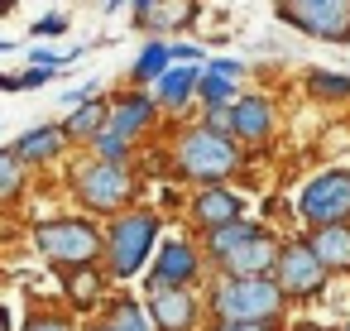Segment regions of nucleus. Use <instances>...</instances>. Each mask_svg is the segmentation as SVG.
<instances>
[{
    "label": "nucleus",
    "mask_w": 350,
    "mask_h": 331,
    "mask_svg": "<svg viewBox=\"0 0 350 331\" xmlns=\"http://www.w3.org/2000/svg\"><path fill=\"white\" fill-rule=\"evenodd\" d=\"M250 144L240 135H221L206 120H183V130L168 144V168L178 183L187 187H206V183H230L250 168Z\"/></svg>",
    "instance_id": "1"
},
{
    "label": "nucleus",
    "mask_w": 350,
    "mask_h": 331,
    "mask_svg": "<svg viewBox=\"0 0 350 331\" xmlns=\"http://www.w3.org/2000/svg\"><path fill=\"white\" fill-rule=\"evenodd\" d=\"M63 183H68V197L82 211L101 216V221H111L116 211L139 207V187H144L139 173H135V163H111V159H96V154L72 159Z\"/></svg>",
    "instance_id": "2"
},
{
    "label": "nucleus",
    "mask_w": 350,
    "mask_h": 331,
    "mask_svg": "<svg viewBox=\"0 0 350 331\" xmlns=\"http://www.w3.org/2000/svg\"><path fill=\"white\" fill-rule=\"evenodd\" d=\"M29 245L49 269H72V264H101L106 259V221L92 211H63L44 216L29 226Z\"/></svg>",
    "instance_id": "3"
},
{
    "label": "nucleus",
    "mask_w": 350,
    "mask_h": 331,
    "mask_svg": "<svg viewBox=\"0 0 350 331\" xmlns=\"http://www.w3.org/2000/svg\"><path fill=\"white\" fill-rule=\"evenodd\" d=\"M206 302L211 317H230V321H283L293 307L278 274H211Z\"/></svg>",
    "instance_id": "4"
},
{
    "label": "nucleus",
    "mask_w": 350,
    "mask_h": 331,
    "mask_svg": "<svg viewBox=\"0 0 350 331\" xmlns=\"http://www.w3.org/2000/svg\"><path fill=\"white\" fill-rule=\"evenodd\" d=\"M163 240V211L154 207H130L116 211L106 221V269L116 283L144 278V269L154 264V250Z\"/></svg>",
    "instance_id": "5"
},
{
    "label": "nucleus",
    "mask_w": 350,
    "mask_h": 331,
    "mask_svg": "<svg viewBox=\"0 0 350 331\" xmlns=\"http://www.w3.org/2000/svg\"><path fill=\"white\" fill-rule=\"evenodd\" d=\"M211 259L202 250V235H163L154 250V264L144 269V288H206L211 283Z\"/></svg>",
    "instance_id": "6"
},
{
    "label": "nucleus",
    "mask_w": 350,
    "mask_h": 331,
    "mask_svg": "<svg viewBox=\"0 0 350 331\" xmlns=\"http://www.w3.org/2000/svg\"><path fill=\"white\" fill-rule=\"evenodd\" d=\"M278 283H283V293H288V302L293 307H302V302H317L326 288H331V264L317 254V245L307 240V230L302 235H288L283 240V254H278Z\"/></svg>",
    "instance_id": "7"
},
{
    "label": "nucleus",
    "mask_w": 350,
    "mask_h": 331,
    "mask_svg": "<svg viewBox=\"0 0 350 331\" xmlns=\"http://www.w3.org/2000/svg\"><path fill=\"white\" fill-rule=\"evenodd\" d=\"M273 15L317 44H350V0H278Z\"/></svg>",
    "instance_id": "8"
},
{
    "label": "nucleus",
    "mask_w": 350,
    "mask_h": 331,
    "mask_svg": "<svg viewBox=\"0 0 350 331\" xmlns=\"http://www.w3.org/2000/svg\"><path fill=\"white\" fill-rule=\"evenodd\" d=\"M293 211H297L302 226H336V221H350V168H321V173H312V178L297 187Z\"/></svg>",
    "instance_id": "9"
},
{
    "label": "nucleus",
    "mask_w": 350,
    "mask_h": 331,
    "mask_svg": "<svg viewBox=\"0 0 350 331\" xmlns=\"http://www.w3.org/2000/svg\"><path fill=\"white\" fill-rule=\"evenodd\" d=\"M144 302H149L159 331H206V321H211L206 288H144Z\"/></svg>",
    "instance_id": "10"
},
{
    "label": "nucleus",
    "mask_w": 350,
    "mask_h": 331,
    "mask_svg": "<svg viewBox=\"0 0 350 331\" xmlns=\"http://www.w3.org/2000/svg\"><path fill=\"white\" fill-rule=\"evenodd\" d=\"M159 120H163V106H159L154 87H135V82H125V92L111 96V125H116L120 135H130L135 144H139L144 135H154Z\"/></svg>",
    "instance_id": "11"
},
{
    "label": "nucleus",
    "mask_w": 350,
    "mask_h": 331,
    "mask_svg": "<svg viewBox=\"0 0 350 331\" xmlns=\"http://www.w3.org/2000/svg\"><path fill=\"white\" fill-rule=\"evenodd\" d=\"M278 101L269 96V92H240V101H235V135L254 149V154H264V149H273V140H278Z\"/></svg>",
    "instance_id": "12"
},
{
    "label": "nucleus",
    "mask_w": 350,
    "mask_h": 331,
    "mask_svg": "<svg viewBox=\"0 0 350 331\" xmlns=\"http://www.w3.org/2000/svg\"><path fill=\"white\" fill-rule=\"evenodd\" d=\"M63 274V302L77 312V317H96L106 302H111V269L106 259L101 264H72V269H58Z\"/></svg>",
    "instance_id": "13"
},
{
    "label": "nucleus",
    "mask_w": 350,
    "mask_h": 331,
    "mask_svg": "<svg viewBox=\"0 0 350 331\" xmlns=\"http://www.w3.org/2000/svg\"><path fill=\"white\" fill-rule=\"evenodd\" d=\"M10 149H15L34 173H44V168L63 163L77 144H72V135H68V125H63V120H44V125H29L25 135H15V140H10Z\"/></svg>",
    "instance_id": "14"
},
{
    "label": "nucleus",
    "mask_w": 350,
    "mask_h": 331,
    "mask_svg": "<svg viewBox=\"0 0 350 331\" xmlns=\"http://www.w3.org/2000/svg\"><path fill=\"white\" fill-rule=\"evenodd\" d=\"M187 226L202 235V230H211V226H226V221H235V216H245V192H235L230 183H206V187H192V197H187Z\"/></svg>",
    "instance_id": "15"
},
{
    "label": "nucleus",
    "mask_w": 350,
    "mask_h": 331,
    "mask_svg": "<svg viewBox=\"0 0 350 331\" xmlns=\"http://www.w3.org/2000/svg\"><path fill=\"white\" fill-rule=\"evenodd\" d=\"M202 72H206V63H173V68H168V72L154 82V96H159L163 116H178V120H187L192 111H202V101H197Z\"/></svg>",
    "instance_id": "16"
},
{
    "label": "nucleus",
    "mask_w": 350,
    "mask_h": 331,
    "mask_svg": "<svg viewBox=\"0 0 350 331\" xmlns=\"http://www.w3.org/2000/svg\"><path fill=\"white\" fill-rule=\"evenodd\" d=\"M283 240L288 235H278V230H259V235H250V240H240L226 259H216V274H273L278 269V254H283Z\"/></svg>",
    "instance_id": "17"
},
{
    "label": "nucleus",
    "mask_w": 350,
    "mask_h": 331,
    "mask_svg": "<svg viewBox=\"0 0 350 331\" xmlns=\"http://www.w3.org/2000/svg\"><path fill=\"white\" fill-rule=\"evenodd\" d=\"M197 0H159V5L135 25L139 34H159V39H168V34H183V29H192L197 25Z\"/></svg>",
    "instance_id": "18"
},
{
    "label": "nucleus",
    "mask_w": 350,
    "mask_h": 331,
    "mask_svg": "<svg viewBox=\"0 0 350 331\" xmlns=\"http://www.w3.org/2000/svg\"><path fill=\"white\" fill-rule=\"evenodd\" d=\"M63 125H68L72 144H77V149H87V144L111 125V96H92V101H82V106H68Z\"/></svg>",
    "instance_id": "19"
},
{
    "label": "nucleus",
    "mask_w": 350,
    "mask_h": 331,
    "mask_svg": "<svg viewBox=\"0 0 350 331\" xmlns=\"http://www.w3.org/2000/svg\"><path fill=\"white\" fill-rule=\"evenodd\" d=\"M96 317H101L111 331H159V321H154L149 302H144V297H135V293H116Z\"/></svg>",
    "instance_id": "20"
},
{
    "label": "nucleus",
    "mask_w": 350,
    "mask_h": 331,
    "mask_svg": "<svg viewBox=\"0 0 350 331\" xmlns=\"http://www.w3.org/2000/svg\"><path fill=\"white\" fill-rule=\"evenodd\" d=\"M173 63H178V58H173V39L149 34V39H144V49H139V58H135V68L125 72V82H135V87H154Z\"/></svg>",
    "instance_id": "21"
},
{
    "label": "nucleus",
    "mask_w": 350,
    "mask_h": 331,
    "mask_svg": "<svg viewBox=\"0 0 350 331\" xmlns=\"http://www.w3.org/2000/svg\"><path fill=\"white\" fill-rule=\"evenodd\" d=\"M259 230H264V221H254V216H235V221H226V226L202 230V250H206L211 269H216V259H226L240 240H250V235H259Z\"/></svg>",
    "instance_id": "22"
},
{
    "label": "nucleus",
    "mask_w": 350,
    "mask_h": 331,
    "mask_svg": "<svg viewBox=\"0 0 350 331\" xmlns=\"http://www.w3.org/2000/svg\"><path fill=\"white\" fill-rule=\"evenodd\" d=\"M307 240H312L317 254L331 264V274H350V221H336V226H307Z\"/></svg>",
    "instance_id": "23"
},
{
    "label": "nucleus",
    "mask_w": 350,
    "mask_h": 331,
    "mask_svg": "<svg viewBox=\"0 0 350 331\" xmlns=\"http://www.w3.org/2000/svg\"><path fill=\"white\" fill-rule=\"evenodd\" d=\"M302 92L321 106H345L350 101V72H326V68H312L302 77Z\"/></svg>",
    "instance_id": "24"
},
{
    "label": "nucleus",
    "mask_w": 350,
    "mask_h": 331,
    "mask_svg": "<svg viewBox=\"0 0 350 331\" xmlns=\"http://www.w3.org/2000/svg\"><path fill=\"white\" fill-rule=\"evenodd\" d=\"M29 163L5 144V149H0V197H5V207H15L20 197H25V187H29Z\"/></svg>",
    "instance_id": "25"
},
{
    "label": "nucleus",
    "mask_w": 350,
    "mask_h": 331,
    "mask_svg": "<svg viewBox=\"0 0 350 331\" xmlns=\"http://www.w3.org/2000/svg\"><path fill=\"white\" fill-rule=\"evenodd\" d=\"M240 92H245L240 77L206 68V72H202V87H197V101H202V106H221V101H240Z\"/></svg>",
    "instance_id": "26"
},
{
    "label": "nucleus",
    "mask_w": 350,
    "mask_h": 331,
    "mask_svg": "<svg viewBox=\"0 0 350 331\" xmlns=\"http://www.w3.org/2000/svg\"><path fill=\"white\" fill-rule=\"evenodd\" d=\"M87 154L111 159V163H135V154H139V149H135V140H130V135H120L116 125H106V130H101V135L87 144Z\"/></svg>",
    "instance_id": "27"
},
{
    "label": "nucleus",
    "mask_w": 350,
    "mask_h": 331,
    "mask_svg": "<svg viewBox=\"0 0 350 331\" xmlns=\"http://www.w3.org/2000/svg\"><path fill=\"white\" fill-rule=\"evenodd\" d=\"M82 321H77V312L63 302V307H34L29 317H25V326L20 331H77Z\"/></svg>",
    "instance_id": "28"
},
{
    "label": "nucleus",
    "mask_w": 350,
    "mask_h": 331,
    "mask_svg": "<svg viewBox=\"0 0 350 331\" xmlns=\"http://www.w3.org/2000/svg\"><path fill=\"white\" fill-rule=\"evenodd\" d=\"M197 120H206V125H211V130H221V135H235V101L202 106V111H197Z\"/></svg>",
    "instance_id": "29"
},
{
    "label": "nucleus",
    "mask_w": 350,
    "mask_h": 331,
    "mask_svg": "<svg viewBox=\"0 0 350 331\" xmlns=\"http://www.w3.org/2000/svg\"><path fill=\"white\" fill-rule=\"evenodd\" d=\"M29 34H34V39H63V34H68V15H58V10H53V15H39V20L29 25Z\"/></svg>",
    "instance_id": "30"
},
{
    "label": "nucleus",
    "mask_w": 350,
    "mask_h": 331,
    "mask_svg": "<svg viewBox=\"0 0 350 331\" xmlns=\"http://www.w3.org/2000/svg\"><path fill=\"white\" fill-rule=\"evenodd\" d=\"M206 331H283V321H230V317H211Z\"/></svg>",
    "instance_id": "31"
},
{
    "label": "nucleus",
    "mask_w": 350,
    "mask_h": 331,
    "mask_svg": "<svg viewBox=\"0 0 350 331\" xmlns=\"http://www.w3.org/2000/svg\"><path fill=\"white\" fill-rule=\"evenodd\" d=\"M173 58L178 63H211V53L202 44H192V39H173Z\"/></svg>",
    "instance_id": "32"
},
{
    "label": "nucleus",
    "mask_w": 350,
    "mask_h": 331,
    "mask_svg": "<svg viewBox=\"0 0 350 331\" xmlns=\"http://www.w3.org/2000/svg\"><path fill=\"white\" fill-rule=\"evenodd\" d=\"M206 68H216V72H230V77H240V82H245V63H240V58H211Z\"/></svg>",
    "instance_id": "33"
},
{
    "label": "nucleus",
    "mask_w": 350,
    "mask_h": 331,
    "mask_svg": "<svg viewBox=\"0 0 350 331\" xmlns=\"http://www.w3.org/2000/svg\"><path fill=\"white\" fill-rule=\"evenodd\" d=\"M154 5H159V0H130V15H135V25H139V20H144Z\"/></svg>",
    "instance_id": "34"
},
{
    "label": "nucleus",
    "mask_w": 350,
    "mask_h": 331,
    "mask_svg": "<svg viewBox=\"0 0 350 331\" xmlns=\"http://www.w3.org/2000/svg\"><path fill=\"white\" fill-rule=\"evenodd\" d=\"M0 92H20V72H5V77H0Z\"/></svg>",
    "instance_id": "35"
},
{
    "label": "nucleus",
    "mask_w": 350,
    "mask_h": 331,
    "mask_svg": "<svg viewBox=\"0 0 350 331\" xmlns=\"http://www.w3.org/2000/svg\"><path fill=\"white\" fill-rule=\"evenodd\" d=\"M77 331H111V326H106V321H101V317H87V321H82V326H77Z\"/></svg>",
    "instance_id": "36"
},
{
    "label": "nucleus",
    "mask_w": 350,
    "mask_h": 331,
    "mask_svg": "<svg viewBox=\"0 0 350 331\" xmlns=\"http://www.w3.org/2000/svg\"><path fill=\"white\" fill-rule=\"evenodd\" d=\"M125 5H130V0H101V10H106V15H116V10H125Z\"/></svg>",
    "instance_id": "37"
},
{
    "label": "nucleus",
    "mask_w": 350,
    "mask_h": 331,
    "mask_svg": "<svg viewBox=\"0 0 350 331\" xmlns=\"http://www.w3.org/2000/svg\"><path fill=\"white\" fill-rule=\"evenodd\" d=\"M340 331H350V321H340Z\"/></svg>",
    "instance_id": "38"
}]
</instances>
